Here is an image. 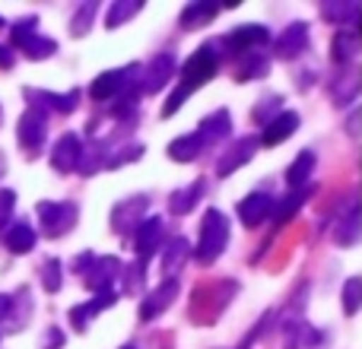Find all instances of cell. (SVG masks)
Listing matches in <instances>:
<instances>
[{"mask_svg":"<svg viewBox=\"0 0 362 349\" xmlns=\"http://www.w3.org/2000/svg\"><path fill=\"white\" fill-rule=\"evenodd\" d=\"M226 242H229V219H226L219 210H210L204 216V225H200L197 261L200 264H213L219 254H223Z\"/></svg>","mask_w":362,"mask_h":349,"instance_id":"obj_1","label":"cell"},{"mask_svg":"<svg viewBox=\"0 0 362 349\" xmlns=\"http://www.w3.org/2000/svg\"><path fill=\"white\" fill-rule=\"evenodd\" d=\"M216 67H219L216 48H213V45H200V48L185 61V70H181V83H178V86L185 89V93H194L197 86H204L206 80H213V76H216Z\"/></svg>","mask_w":362,"mask_h":349,"instance_id":"obj_2","label":"cell"},{"mask_svg":"<svg viewBox=\"0 0 362 349\" xmlns=\"http://www.w3.org/2000/svg\"><path fill=\"white\" fill-rule=\"evenodd\" d=\"M35 25H38L35 16L19 19V23L13 25V32H10V42L19 45V48H23L29 57H35V61H45V57H51L57 51V45L51 42V38H42L38 32H29V29H35Z\"/></svg>","mask_w":362,"mask_h":349,"instance_id":"obj_3","label":"cell"},{"mask_svg":"<svg viewBox=\"0 0 362 349\" xmlns=\"http://www.w3.org/2000/svg\"><path fill=\"white\" fill-rule=\"evenodd\" d=\"M76 203H38V223H42L45 235L48 238H61L67 235L70 229L76 225Z\"/></svg>","mask_w":362,"mask_h":349,"instance_id":"obj_4","label":"cell"},{"mask_svg":"<svg viewBox=\"0 0 362 349\" xmlns=\"http://www.w3.org/2000/svg\"><path fill=\"white\" fill-rule=\"evenodd\" d=\"M16 134H19V146H23V153L35 156V153L45 146V134H48V121H45V112H35V108H29V112L19 118Z\"/></svg>","mask_w":362,"mask_h":349,"instance_id":"obj_5","label":"cell"},{"mask_svg":"<svg viewBox=\"0 0 362 349\" xmlns=\"http://www.w3.org/2000/svg\"><path fill=\"white\" fill-rule=\"evenodd\" d=\"M270 42V29L267 25H242V29H232L223 38V48H229L232 54H245L255 45H267Z\"/></svg>","mask_w":362,"mask_h":349,"instance_id":"obj_6","label":"cell"},{"mask_svg":"<svg viewBox=\"0 0 362 349\" xmlns=\"http://www.w3.org/2000/svg\"><path fill=\"white\" fill-rule=\"evenodd\" d=\"M274 213V197L270 194H261V191H255V194H248V197L238 203V219H242L248 229H255V225H261L264 219Z\"/></svg>","mask_w":362,"mask_h":349,"instance_id":"obj_7","label":"cell"},{"mask_svg":"<svg viewBox=\"0 0 362 349\" xmlns=\"http://www.w3.org/2000/svg\"><path fill=\"white\" fill-rule=\"evenodd\" d=\"M296 131H299V114H296V112H280L267 127H264V134L257 137V143L276 146V143H283V140L293 137Z\"/></svg>","mask_w":362,"mask_h":349,"instance_id":"obj_8","label":"cell"},{"mask_svg":"<svg viewBox=\"0 0 362 349\" xmlns=\"http://www.w3.org/2000/svg\"><path fill=\"white\" fill-rule=\"evenodd\" d=\"M175 299H178V283L175 280L163 283V286L153 289V292L144 299V305H140V321H153L156 314H163Z\"/></svg>","mask_w":362,"mask_h":349,"instance_id":"obj_9","label":"cell"},{"mask_svg":"<svg viewBox=\"0 0 362 349\" xmlns=\"http://www.w3.org/2000/svg\"><path fill=\"white\" fill-rule=\"evenodd\" d=\"M121 273V261L118 257H95L93 267L86 270V283L89 289H95V292H108V286H112V280Z\"/></svg>","mask_w":362,"mask_h":349,"instance_id":"obj_10","label":"cell"},{"mask_svg":"<svg viewBox=\"0 0 362 349\" xmlns=\"http://www.w3.org/2000/svg\"><path fill=\"white\" fill-rule=\"evenodd\" d=\"M76 159H80V137L76 134H64L54 143V150H51V165H54V172L67 174L76 169Z\"/></svg>","mask_w":362,"mask_h":349,"instance_id":"obj_11","label":"cell"},{"mask_svg":"<svg viewBox=\"0 0 362 349\" xmlns=\"http://www.w3.org/2000/svg\"><path fill=\"white\" fill-rule=\"evenodd\" d=\"M131 73H134V67H127V70H108V73L95 76V83L89 86V95H93V99H99V102L115 99V95H121V89L127 86L124 80Z\"/></svg>","mask_w":362,"mask_h":349,"instance_id":"obj_12","label":"cell"},{"mask_svg":"<svg viewBox=\"0 0 362 349\" xmlns=\"http://www.w3.org/2000/svg\"><path fill=\"white\" fill-rule=\"evenodd\" d=\"M23 95L32 102V108L35 112H42V108H57L61 114H70L76 108V99H80V93H70V95H54V93H42V89H23Z\"/></svg>","mask_w":362,"mask_h":349,"instance_id":"obj_13","label":"cell"},{"mask_svg":"<svg viewBox=\"0 0 362 349\" xmlns=\"http://www.w3.org/2000/svg\"><path fill=\"white\" fill-rule=\"evenodd\" d=\"M308 48V29L305 23H293L280 38H276V57H299Z\"/></svg>","mask_w":362,"mask_h":349,"instance_id":"obj_14","label":"cell"},{"mask_svg":"<svg viewBox=\"0 0 362 349\" xmlns=\"http://www.w3.org/2000/svg\"><path fill=\"white\" fill-rule=\"evenodd\" d=\"M159 235H163V219L159 216H150L134 229V248H137L140 257H150L159 244Z\"/></svg>","mask_w":362,"mask_h":349,"instance_id":"obj_15","label":"cell"},{"mask_svg":"<svg viewBox=\"0 0 362 349\" xmlns=\"http://www.w3.org/2000/svg\"><path fill=\"white\" fill-rule=\"evenodd\" d=\"M175 73V57L172 54H159L156 61L146 67V76H144V93H156L163 83H169V76Z\"/></svg>","mask_w":362,"mask_h":349,"instance_id":"obj_16","label":"cell"},{"mask_svg":"<svg viewBox=\"0 0 362 349\" xmlns=\"http://www.w3.org/2000/svg\"><path fill=\"white\" fill-rule=\"evenodd\" d=\"M232 134V118H229V112H213L210 118H204V124H200V131H197V137H200V143H206V140H223V137H229Z\"/></svg>","mask_w":362,"mask_h":349,"instance_id":"obj_17","label":"cell"},{"mask_svg":"<svg viewBox=\"0 0 362 349\" xmlns=\"http://www.w3.org/2000/svg\"><path fill=\"white\" fill-rule=\"evenodd\" d=\"M255 146H257V140H238V146H232V150L223 156V162L216 165L219 178H226V174H232V172L238 169V165L248 162L251 153H255Z\"/></svg>","mask_w":362,"mask_h":349,"instance_id":"obj_18","label":"cell"},{"mask_svg":"<svg viewBox=\"0 0 362 349\" xmlns=\"http://www.w3.org/2000/svg\"><path fill=\"white\" fill-rule=\"evenodd\" d=\"M4 242H6V248H10L13 254H25V251L35 248V229L25 225V223H16L13 229H6Z\"/></svg>","mask_w":362,"mask_h":349,"instance_id":"obj_19","label":"cell"},{"mask_svg":"<svg viewBox=\"0 0 362 349\" xmlns=\"http://www.w3.org/2000/svg\"><path fill=\"white\" fill-rule=\"evenodd\" d=\"M270 70V61L264 54H242L238 57V67H235V80L238 83H248V80H257Z\"/></svg>","mask_w":362,"mask_h":349,"instance_id":"obj_20","label":"cell"},{"mask_svg":"<svg viewBox=\"0 0 362 349\" xmlns=\"http://www.w3.org/2000/svg\"><path fill=\"white\" fill-rule=\"evenodd\" d=\"M200 150H204V143H200L197 134H185V137L169 143V156L175 159V162H194V159L200 156Z\"/></svg>","mask_w":362,"mask_h":349,"instance_id":"obj_21","label":"cell"},{"mask_svg":"<svg viewBox=\"0 0 362 349\" xmlns=\"http://www.w3.org/2000/svg\"><path fill=\"white\" fill-rule=\"evenodd\" d=\"M146 203H150V200H146L144 194H137V197H134V200H124V203H118V206H115V213H112V225H115V229H118V232H127L124 216H134V223H137V219L144 216Z\"/></svg>","mask_w":362,"mask_h":349,"instance_id":"obj_22","label":"cell"},{"mask_svg":"<svg viewBox=\"0 0 362 349\" xmlns=\"http://www.w3.org/2000/svg\"><path fill=\"white\" fill-rule=\"evenodd\" d=\"M356 48H359V38H356V32H350V29H340L331 42V54L337 64H350L353 57H356Z\"/></svg>","mask_w":362,"mask_h":349,"instance_id":"obj_23","label":"cell"},{"mask_svg":"<svg viewBox=\"0 0 362 349\" xmlns=\"http://www.w3.org/2000/svg\"><path fill=\"white\" fill-rule=\"evenodd\" d=\"M200 194H204V181H194L187 191H175V194H172V197H169V210L178 213V216H185V213L194 210V203L200 200Z\"/></svg>","mask_w":362,"mask_h":349,"instance_id":"obj_24","label":"cell"},{"mask_svg":"<svg viewBox=\"0 0 362 349\" xmlns=\"http://www.w3.org/2000/svg\"><path fill=\"white\" fill-rule=\"evenodd\" d=\"M312 169H315V153H312V150L299 153V159H296V162L289 165L286 181H289L293 187H305V184H308V178H312Z\"/></svg>","mask_w":362,"mask_h":349,"instance_id":"obj_25","label":"cell"},{"mask_svg":"<svg viewBox=\"0 0 362 349\" xmlns=\"http://www.w3.org/2000/svg\"><path fill=\"white\" fill-rule=\"evenodd\" d=\"M216 13H219V4H191L181 10V25H187V29L204 25V23H210Z\"/></svg>","mask_w":362,"mask_h":349,"instance_id":"obj_26","label":"cell"},{"mask_svg":"<svg viewBox=\"0 0 362 349\" xmlns=\"http://www.w3.org/2000/svg\"><path fill=\"white\" fill-rule=\"evenodd\" d=\"M315 191V184H305V187H296L293 194H289V200H283L280 210H276V223H286V219L296 216V210H299L302 203L308 200V194Z\"/></svg>","mask_w":362,"mask_h":349,"instance_id":"obj_27","label":"cell"},{"mask_svg":"<svg viewBox=\"0 0 362 349\" xmlns=\"http://www.w3.org/2000/svg\"><path fill=\"white\" fill-rule=\"evenodd\" d=\"M140 6H144V4H137V0H121V4H112V6H108L105 25H108V29H118L124 19H131L134 13L140 10Z\"/></svg>","mask_w":362,"mask_h":349,"instance_id":"obj_28","label":"cell"},{"mask_svg":"<svg viewBox=\"0 0 362 349\" xmlns=\"http://www.w3.org/2000/svg\"><path fill=\"white\" fill-rule=\"evenodd\" d=\"M76 169H80L83 174H93L95 169H102V143L80 146V159H76Z\"/></svg>","mask_w":362,"mask_h":349,"instance_id":"obj_29","label":"cell"},{"mask_svg":"<svg viewBox=\"0 0 362 349\" xmlns=\"http://www.w3.org/2000/svg\"><path fill=\"white\" fill-rule=\"evenodd\" d=\"M321 16L331 23H344V19L359 16V4H321Z\"/></svg>","mask_w":362,"mask_h":349,"instance_id":"obj_30","label":"cell"},{"mask_svg":"<svg viewBox=\"0 0 362 349\" xmlns=\"http://www.w3.org/2000/svg\"><path fill=\"white\" fill-rule=\"evenodd\" d=\"M95 6H99V4H83V10H76L74 23H70V35H74V38H80V35H86V32H89L93 16H95Z\"/></svg>","mask_w":362,"mask_h":349,"instance_id":"obj_31","label":"cell"},{"mask_svg":"<svg viewBox=\"0 0 362 349\" xmlns=\"http://www.w3.org/2000/svg\"><path fill=\"white\" fill-rule=\"evenodd\" d=\"M42 286L48 289V292H57V289H61V264H57L54 257H48L42 267Z\"/></svg>","mask_w":362,"mask_h":349,"instance_id":"obj_32","label":"cell"},{"mask_svg":"<svg viewBox=\"0 0 362 349\" xmlns=\"http://www.w3.org/2000/svg\"><path fill=\"white\" fill-rule=\"evenodd\" d=\"M185 257H187V242H185V238H175V242L169 244V251H165V270H169V273H175Z\"/></svg>","mask_w":362,"mask_h":349,"instance_id":"obj_33","label":"cell"},{"mask_svg":"<svg viewBox=\"0 0 362 349\" xmlns=\"http://www.w3.org/2000/svg\"><path fill=\"white\" fill-rule=\"evenodd\" d=\"M356 235H359V216L353 213V216L346 219V225H340L337 229V244L350 248V244H356Z\"/></svg>","mask_w":362,"mask_h":349,"instance_id":"obj_34","label":"cell"},{"mask_svg":"<svg viewBox=\"0 0 362 349\" xmlns=\"http://www.w3.org/2000/svg\"><path fill=\"white\" fill-rule=\"evenodd\" d=\"M359 292H362L359 280H350V283H346V289H344V312H346V314H356V312H359Z\"/></svg>","mask_w":362,"mask_h":349,"instance_id":"obj_35","label":"cell"},{"mask_svg":"<svg viewBox=\"0 0 362 349\" xmlns=\"http://www.w3.org/2000/svg\"><path fill=\"white\" fill-rule=\"evenodd\" d=\"M13 206H16V194L10 187H0V229L6 225V219L13 216Z\"/></svg>","mask_w":362,"mask_h":349,"instance_id":"obj_36","label":"cell"},{"mask_svg":"<svg viewBox=\"0 0 362 349\" xmlns=\"http://www.w3.org/2000/svg\"><path fill=\"white\" fill-rule=\"evenodd\" d=\"M137 156H144V146H127V150H121L118 156L112 159V162H105L108 169H121V165H127V162H137Z\"/></svg>","mask_w":362,"mask_h":349,"instance_id":"obj_37","label":"cell"},{"mask_svg":"<svg viewBox=\"0 0 362 349\" xmlns=\"http://www.w3.org/2000/svg\"><path fill=\"white\" fill-rule=\"evenodd\" d=\"M45 337H48V343H45L42 349H61V346H64V333L57 331V327H51V331L45 333Z\"/></svg>","mask_w":362,"mask_h":349,"instance_id":"obj_38","label":"cell"},{"mask_svg":"<svg viewBox=\"0 0 362 349\" xmlns=\"http://www.w3.org/2000/svg\"><path fill=\"white\" fill-rule=\"evenodd\" d=\"M93 261H95L93 254H80V257H76V264H74V273H80V276H83L89 267H93Z\"/></svg>","mask_w":362,"mask_h":349,"instance_id":"obj_39","label":"cell"},{"mask_svg":"<svg viewBox=\"0 0 362 349\" xmlns=\"http://www.w3.org/2000/svg\"><path fill=\"white\" fill-rule=\"evenodd\" d=\"M13 314V295H0V318H10Z\"/></svg>","mask_w":362,"mask_h":349,"instance_id":"obj_40","label":"cell"},{"mask_svg":"<svg viewBox=\"0 0 362 349\" xmlns=\"http://www.w3.org/2000/svg\"><path fill=\"white\" fill-rule=\"evenodd\" d=\"M0 67H6V70L13 67V51L4 48V45H0Z\"/></svg>","mask_w":362,"mask_h":349,"instance_id":"obj_41","label":"cell"},{"mask_svg":"<svg viewBox=\"0 0 362 349\" xmlns=\"http://www.w3.org/2000/svg\"><path fill=\"white\" fill-rule=\"evenodd\" d=\"M121 349H137V346H134V343H127V346H121Z\"/></svg>","mask_w":362,"mask_h":349,"instance_id":"obj_42","label":"cell"},{"mask_svg":"<svg viewBox=\"0 0 362 349\" xmlns=\"http://www.w3.org/2000/svg\"><path fill=\"white\" fill-rule=\"evenodd\" d=\"M0 172H4V156H0Z\"/></svg>","mask_w":362,"mask_h":349,"instance_id":"obj_43","label":"cell"},{"mask_svg":"<svg viewBox=\"0 0 362 349\" xmlns=\"http://www.w3.org/2000/svg\"><path fill=\"white\" fill-rule=\"evenodd\" d=\"M0 25H4V19H0Z\"/></svg>","mask_w":362,"mask_h":349,"instance_id":"obj_44","label":"cell"}]
</instances>
